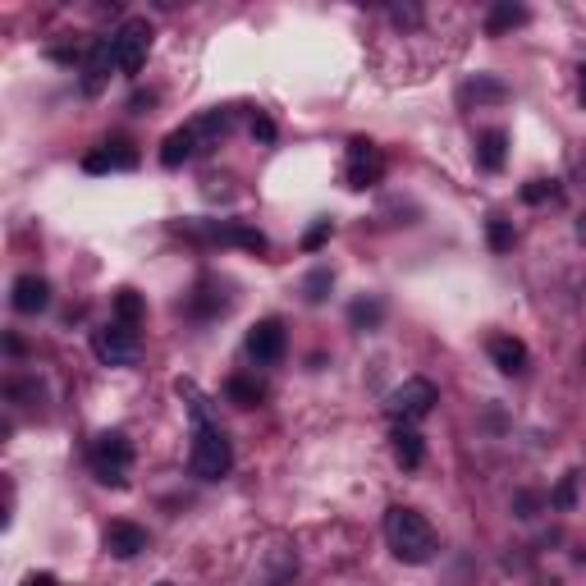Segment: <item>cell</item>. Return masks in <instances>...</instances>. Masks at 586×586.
Returning a JSON list of instances; mask_svg holds the SVG:
<instances>
[{"label": "cell", "instance_id": "cell-1", "mask_svg": "<svg viewBox=\"0 0 586 586\" xmlns=\"http://www.w3.org/2000/svg\"><path fill=\"white\" fill-rule=\"evenodd\" d=\"M179 399H188V413H193V454H188L193 477H202V481L229 477V467H234V449H229L225 431L211 422L207 399L197 394L193 380H179Z\"/></svg>", "mask_w": 586, "mask_h": 586}, {"label": "cell", "instance_id": "cell-2", "mask_svg": "<svg viewBox=\"0 0 586 586\" xmlns=\"http://www.w3.org/2000/svg\"><path fill=\"white\" fill-rule=\"evenodd\" d=\"M385 541H390L399 564H426V559H435V550H440L435 527L417 509H408V504H394V509L385 513Z\"/></svg>", "mask_w": 586, "mask_h": 586}, {"label": "cell", "instance_id": "cell-3", "mask_svg": "<svg viewBox=\"0 0 586 586\" xmlns=\"http://www.w3.org/2000/svg\"><path fill=\"white\" fill-rule=\"evenodd\" d=\"M92 353H97L106 367H133V362L142 358L138 326H129V321H106V326L92 335Z\"/></svg>", "mask_w": 586, "mask_h": 586}, {"label": "cell", "instance_id": "cell-4", "mask_svg": "<svg viewBox=\"0 0 586 586\" xmlns=\"http://www.w3.org/2000/svg\"><path fill=\"white\" fill-rule=\"evenodd\" d=\"M435 403H440V390H435V380L426 376H413V380H403L399 390H390V399H385V408H390L394 422H422L426 413H431Z\"/></svg>", "mask_w": 586, "mask_h": 586}, {"label": "cell", "instance_id": "cell-5", "mask_svg": "<svg viewBox=\"0 0 586 586\" xmlns=\"http://www.w3.org/2000/svg\"><path fill=\"white\" fill-rule=\"evenodd\" d=\"M129 467H133L129 435L106 431L97 445H92V472H97V481H106V486H124V481H129Z\"/></svg>", "mask_w": 586, "mask_h": 586}, {"label": "cell", "instance_id": "cell-6", "mask_svg": "<svg viewBox=\"0 0 586 586\" xmlns=\"http://www.w3.org/2000/svg\"><path fill=\"white\" fill-rule=\"evenodd\" d=\"M115 42V69L120 74H138L147 65V51H152V23L147 19H124L120 33H110Z\"/></svg>", "mask_w": 586, "mask_h": 586}, {"label": "cell", "instance_id": "cell-7", "mask_svg": "<svg viewBox=\"0 0 586 586\" xmlns=\"http://www.w3.org/2000/svg\"><path fill=\"white\" fill-rule=\"evenodd\" d=\"M380 174H385V156L376 152V142H367V138L348 142V165H344L348 188H371Z\"/></svg>", "mask_w": 586, "mask_h": 586}, {"label": "cell", "instance_id": "cell-8", "mask_svg": "<svg viewBox=\"0 0 586 586\" xmlns=\"http://www.w3.org/2000/svg\"><path fill=\"white\" fill-rule=\"evenodd\" d=\"M284 348H289V335H284V326L275 316H266V321H257V326L248 330V358L257 362V367H275V362L284 358Z\"/></svg>", "mask_w": 586, "mask_h": 586}, {"label": "cell", "instance_id": "cell-9", "mask_svg": "<svg viewBox=\"0 0 586 586\" xmlns=\"http://www.w3.org/2000/svg\"><path fill=\"white\" fill-rule=\"evenodd\" d=\"M188 234H197V239H211V243H234V248H248V252H266V234H257V229L248 225H234V220H207V225H188Z\"/></svg>", "mask_w": 586, "mask_h": 586}, {"label": "cell", "instance_id": "cell-10", "mask_svg": "<svg viewBox=\"0 0 586 586\" xmlns=\"http://www.w3.org/2000/svg\"><path fill=\"white\" fill-rule=\"evenodd\" d=\"M110 69H115V42H110V37H97L92 51H87V65H83V92L87 97H97L101 87H106Z\"/></svg>", "mask_w": 586, "mask_h": 586}, {"label": "cell", "instance_id": "cell-11", "mask_svg": "<svg viewBox=\"0 0 586 586\" xmlns=\"http://www.w3.org/2000/svg\"><path fill=\"white\" fill-rule=\"evenodd\" d=\"M10 303H14V312H23V316L46 312V307H51V284H46L42 275H19V280H14Z\"/></svg>", "mask_w": 586, "mask_h": 586}, {"label": "cell", "instance_id": "cell-12", "mask_svg": "<svg viewBox=\"0 0 586 586\" xmlns=\"http://www.w3.org/2000/svg\"><path fill=\"white\" fill-rule=\"evenodd\" d=\"M133 165H138V152H133L124 138H115V142H106L101 152L87 156L83 170H87V174H110V170H133Z\"/></svg>", "mask_w": 586, "mask_h": 586}, {"label": "cell", "instance_id": "cell-13", "mask_svg": "<svg viewBox=\"0 0 586 586\" xmlns=\"http://www.w3.org/2000/svg\"><path fill=\"white\" fill-rule=\"evenodd\" d=\"M106 550L115 559H138L147 550V532H142L138 522H110L106 527Z\"/></svg>", "mask_w": 586, "mask_h": 586}, {"label": "cell", "instance_id": "cell-14", "mask_svg": "<svg viewBox=\"0 0 586 586\" xmlns=\"http://www.w3.org/2000/svg\"><path fill=\"white\" fill-rule=\"evenodd\" d=\"M490 362H495L504 376H522V371H527V344L513 335H495L490 339Z\"/></svg>", "mask_w": 586, "mask_h": 586}, {"label": "cell", "instance_id": "cell-15", "mask_svg": "<svg viewBox=\"0 0 586 586\" xmlns=\"http://www.w3.org/2000/svg\"><path fill=\"white\" fill-rule=\"evenodd\" d=\"M390 445H394V458H399V467H422L426 445H422V435H417L408 422H394Z\"/></svg>", "mask_w": 586, "mask_h": 586}, {"label": "cell", "instance_id": "cell-16", "mask_svg": "<svg viewBox=\"0 0 586 586\" xmlns=\"http://www.w3.org/2000/svg\"><path fill=\"white\" fill-rule=\"evenodd\" d=\"M193 152H197V129H193V124H188V129H174L170 138L161 142V165L179 170V165H184Z\"/></svg>", "mask_w": 586, "mask_h": 586}, {"label": "cell", "instance_id": "cell-17", "mask_svg": "<svg viewBox=\"0 0 586 586\" xmlns=\"http://www.w3.org/2000/svg\"><path fill=\"white\" fill-rule=\"evenodd\" d=\"M504 156H509V133L504 129L481 133V147H477L481 170H504Z\"/></svg>", "mask_w": 586, "mask_h": 586}, {"label": "cell", "instance_id": "cell-18", "mask_svg": "<svg viewBox=\"0 0 586 586\" xmlns=\"http://www.w3.org/2000/svg\"><path fill=\"white\" fill-rule=\"evenodd\" d=\"M518 23H527V10H522V5H495L486 19V33L500 37V33H509V28H518Z\"/></svg>", "mask_w": 586, "mask_h": 586}, {"label": "cell", "instance_id": "cell-19", "mask_svg": "<svg viewBox=\"0 0 586 586\" xmlns=\"http://www.w3.org/2000/svg\"><path fill=\"white\" fill-rule=\"evenodd\" d=\"M225 394H229V403H239V408H257L261 403V385L257 380H248V376H229Z\"/></svg>", "mask_w": 586, "mask_h": 586}, {"label": "cell", "instance_id": "cell-20", "mask_svg": "<svg viewBox=\"0 0 586 586\" xmlns=\"http://www.w3.org/2000/svg\"><path fill=\"white\" fill-rule=\"evenodd\" d=\"M380 316H385V303H380V298H358V303L348 307V321H353L358 330H371Z\"/></svg>", "mask_w": 586, "mask_h": 586}, {"label": "cell", "instance_id": "cell-21", "mask_svg": "<svg viewBox=\"0 0 586 586\" xmlns=\"http://www.w3.org/2000/svg\"><path fill=\"white\" fill-rule=\"evenodd\" d=\"M330 284H335V271H330V266H316V271L303 280V298L307 303H321V298L330 293Z\"/></svg>", "mask_w": 586, "mask_h": 586}, {"label": "cell", "instance_id": "cell-22", "mask_svg": "<svg viewBox=\"0 0 586 586\" xmlns=\"http://www.w3.org/2000/svg\"><path fill=\"white\" fill-rule=\"evenodd\" d=\"M463 97L467 101H504V97H509V87H504V83H490V78H477V83L463 87Z\"/></svg>", "mask_w": 586, "mask_h": 586}, {"label": "cell", "instance_id": "cell-23", "mask_svg": "<svg viewBox=\"0 0 586 586\" xmlns=\"http://www.w3.org/2000/svg\"><path fill=\"white\" fill-rule=\"evenodd\" d=\"M138 316H142L138 293H129V289H124L120 298H115V321H129V326H138Z\"/></svg>", "mask_w": 586, "mask_h": 586}, {"label": "cell", "instance_id": "cell-24", "mask_svg": "<svg viewBox=\"0 0 586 586\" xmlns=\"http://www.w3.org/2000/svg\"><path fill=\"white\" fill-rule=\"evenodd\" d=\"M486 239H490V248H495V252H509L513 248V225H509V220H490Z\"/></svg>", "mask_w": 586, "mask_h": 586}, {"label": "cell", "instance_id": "cell-25", "mask_svg": "<svg viewBox=\"0 0 586 586\" xmlns=\"http://www.w3.org/2000/svg\"><path fill=\"white\" fill-rule=\"evenodd\" d=\"M573 500H577V472H568V477L559 481V490L550 495V504L554 509H573Z\"/></svg>", "mask_w": 586, "mask_h": 586}, {"label": "cell", "instance_id": "cell-26", "mask_svg": "<svg viewBox=\"0 0 586 586\" xmlns=\"http://www.w3.org/2000/svg\"><path fill=\"white\" fill-rule=\"evenodd\" d=\"M522 197H527V202H545V197H554V184H545V179H532V184L522 188Z\"/></svg>", "mask_w": 586, "mask_h": 586}, {"label": "cell", "instance_id": "cell-27", "mask_svg": "<svg viewBox=\"0 0 586 586\" xmlns=\"http://www.w3.org/2000/svg\"><path fill=\"white\" fill-rule=\"evenodd\" d=\"M330 239V220H321L316 229H307V239H303V248H321V243Z\"/></svg>", "mask_w": 586, "mask_h": 586}, {"label": "cell", "instance_id": "cell-28", "mask_svg": "<svg viewBox=\"0 0 586 586\" xmlns=\"http://www.w3.org/2000/svg\"><path fill=\"white\" fill-rule=\"evenodd\" d=\"M23 586H60V582H55V573H28Z\"/></svg>", "mask_w": 586, "mask_h": 586}, {"label": "cell", "instance_id": "cell-29", "mask_svg": "<svg viewBox=\"0 0 586 586\" xmlns=\"http://www.w3.org/2000/svg\"><path fill=\"white\" fill-rule=\"evenodd\" d=\"M252 133H261V138H275V129H271V120H252Z\"/></svg>", "mask_w": 586, "mask_h": 586}, {"label": "cell", "instance_id": "cell-30", "mask_svg": "<svg viewBox=\"0 0 586 586\" xmlns=\"http://www.w3.org/2000/svg\"><path fill=\"white\" fill-rule=\"evenodd\" d=\"M577 239L586 243V211H582V216H577Z\"/></svg>", "mask_w": 586, "mask_h": 586}, {"label": "cell", "instance_id": "cell-31", "mask_svg": "<svg viewBox=\"0 0 586 586\" xmlns=\"http://www.w3.org/2000/svg\"><path fill=\"white\" fill-rule=\"evenodd\" d=\"M577 92H582V101H586V65H582V83H577Z\"/></svg>", "mask_w": 586, "mask_h": 586}, {"label": "cell", "instance_id": "cell-32", "mask_svg": "<svg viewBox=\"0 0 586 586\" xmlns=\"http://www.w3.org/2000/svg\"><path fill=\"white\" fill-rule=\"evenodd\" d=\"M156 586H174V582H156Z\"/></svg>", "mask_w": 586, "mask_h": 586}]
</instances>
